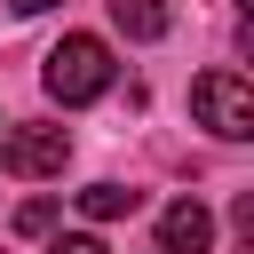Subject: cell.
<instances>
[{"label":"cell","instance_id":"6","mask_svg":"<svg viewBox=\"0 0 254 254\" xmlns=\"http://www.w3.org/2000/svg\"><path fill=\"white\" fill-rule=\"evenodd\" d=\"M143 206V190H127V183H87L79 190V214L87 222H119V214H135Z\"/></svg>","mask_w":254,"mask_h":254},{"label":"cell","instance_id":"7","mask_svg":"<svg viewBox=\"0 0 254 254\" xmlns=\"http://www.w3.org/2000/svg\"><path fill=\"white\" fill-rule=\"evenodd\" d=\"M16 230H24V238H48V230H56V198H24V206H16Z\"/></svg>","mask_w":254,"mask_h":254},{"label":"cell","instance_id":"4","mask_svg":"<svg viewBox=\"0 0 254 254\" xmlns=\"http://www.w3.org/2000/svg\"><path fill=\"white\" fill-rule=\"evenodd\" d=\"M206 246H214V214L198 198H175L159 214V254H206Z\"/></svg>","mask_w":254,"mask_h":254},{"label":"cell","instance_id":"1","mask_svg":"<svg viewBox=\"0 0 254 254\" xmlns=\"http://www.w3.org/2000/svg\"><path fill=\"white\" fill-rule=\"evenodd\" d=\"M40 79H48V95H56L64 111H79V103H95V95H111V48H103L95 32H64V40L48 48V64H40Z\"/></svg>","mask_w":254,"mask_h":254},{"label":"cell","instance_id":"8","mask_svg":"<svg viewBox=\"0 0 254 254\" xmlns=\"http://www.w3.org/2000/svg\"><path fill=\"white\" fill-rule=\"evenodd\" d=\"M48 254H111V246H103V238H95V230H64V238H56V246H48Z\"/></svg>","mask_w":254,"mask_h":254},{"label":"cell","instance_id":"3","mask_svg":"<svg viewBox=\"0 0 254 254\" xmlns=\"http://www.w3.org/2000/svg\"><path fill=\"white\" fill-rule=\"evenodd\" d=\"M64 159H71V135L64 127H0V167L8 175L48 183V175H64Z\"/></svg>","mask_w":254,"mask_h":254},{"label":"cell","instance_id":"2","mask_svg":"<svg viewBox=\"0 0 254 254\" xmlns=\"http://www.w3.org/2000/svg\"><path fill=\"white\" fill-rule=\"evenodd\" d=\"M190 111H198V127L222 135V143H246V135H254V87H246L238 71H198V79H190Z\"/></svg>","mask_w":254,"mask_h":254},{"label":"cell","instance_id":"5","mask_svg":"<svg viewBox=\"0 0 254 254\" xmlns=\"http://www.w3.org/2000/svg\"><path fill=\"white\" fill-rule=\"evenodd\" d=\"M111 24L127 32V40H167V0H111Z\"/></svg>","mask_w":254,"mask_h":254},{"label":"cell","instance_id":"9","mask_svg":"<svg viewBox=\"0 0 254 254\" xmlns=\"http://www.w3.org/2000/svg\"><path fill=\"white\" fill-rule=\"evenodd\" d=\"M8 8H16V16H48L56 0H8Z\"/></svg>","mask_w":254,"mask_h":254}]
</instances>
